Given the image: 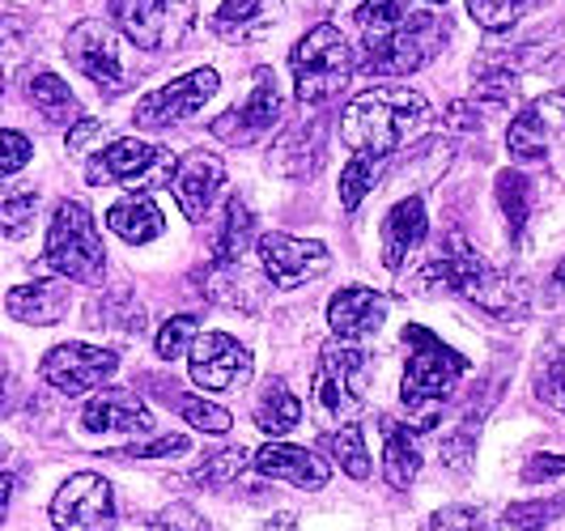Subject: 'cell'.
<instances>
[{
    "instance_id": "6da1fadb",
    "label": "cell",
    "mask_w": 565,
    "mask_h": 531,
    "mask_svg": "<svg viewBox=\"0 0 565 531\" xmlns=\"http://www.w3.org/2000/svg\"><path fill=\"white\" fill-rule=\"evenodd\" d=\"M429 124V98L408 85H374L362 89L344 115H340V137L362 158H392L408 137H417Z\"/></svg>"
},
{
    "instance_id": "7a4b0ae2",
    "label": "cell",
    "mask_w": 565,
    "mask_h": 531,
    "mask_svg": "<svg viewBox=\"0 0 565 531\" xmlns=\"http://www.w3.org/2000/svg\"><path fill=\"white\" fill-rule=\"evenodd\" d=\"M422 277L429 289H455L468 302H477L489 315H502V319H519L527 310L523 285L507 277V273H498V268H489L481 255L472 252L468 243H459V238H447L443 255L434 264H425Z\"/></svg>"
},
{
    "instance_id": "3957f363",
    "label": "cell",
    "mask_w": 565,
    "mask_h": 531,
    "mask_svg": "<svg viewBox=\"0 0 565 531\" xmlns=\"http://www.w3.org/2000/svg\"><path fill=\"white\" fill-rule=\"evenodd\" d=\"M408 340V365H404V383H399V400L408 413H425L429 421H438V404L455 392V383L463 379V353H455L451 344H443L434 332L425 328H404Z\"/></svg>"
},
{
    "instance_id": "277c9868",
    "label": "cell",
    "mask_w": 565,
    "mask_h": 531,
    "mask_svg": "<svg viewBox=\"0 0 565 531\" xmlns=\"http://www.w3.org/2000/svg\"><path fill=\"white\" fill-rule=\"evenodd\" d=\"M289 68H294V94L298 103H328L332 94H340L349 77H353V47L349 39L340 34L337 26H315L307 30V39L294 47L289 56Z\"/></svg>"
},
{
    "instance_id": "5b68a950",
    "label": "cell",
    "mask_w": 565,
    "mask_h": 531,
    "mask_svg": "<svg viewBox=\"0 0 565 531\" xmlns=\"http://www.w3.org/2000/svg\"><path fill=\"white\" fill-rule=\"evenodd\" d=\"M47 268H56L60 277L82 280L94 285L103 280L107 268V252H103V238H98V225L89 217V209L77 200H60L56 217L47 225Z\"/></svg>"
},
{
    "instance_id": "8992f818",
    "label": "cell",
    "mask_w": 565,
    "mask_h": 531,
    "mask_svg": "<svg viewBox=\"0 0 565 531\" xmlns=\"http://www.w3.org/2000/svg\"><path fill=\"white\" fill-rule=\"evenodd\" d=\"M447 39L443 18L434 13H408L399 26L383 30V34H370L366 39V56L362 68L379 73V77H404V73H417L425 60L438 52V43Z\"/></svg>"
},
{
    "instance_id": "52a82bcc",
    "label": "cell",
    "mask_w": 565,
    "mask_h": 531,
    "mask_svg": "<svg viewBox=\"0 0 565 531\" xmlns=\"http://www.w3.org/2000/svg\"><path fill=\"white\" fill-rule=\"evenodd\" d=\"M111 13L141 52H170L196 26V0H111Z\"/></svg>"
},
{
    "instance_id": "ba28073f",
    "label": "cell",
    "mask_w": 565,
    "mask_h": 531,
    "mask_svg": "<svg viewBox=\"0 0 565 531\" xmlns=\"http://www.w3.org/2000/svg\"><path fill=\"white\" fill-rule=\"evenodd\" d=\"M174 153L162 149V145H149V140L124 137L111 140L107 149H98L85 167V179L94 188H107V183H119V188H162L174 174Z\"/></svg>"
},
{
    "instance_id": "9c48e42d",
    "label": "cell",
    "mask_w": 565,
    "mask_h": 531,
    "mask_svg": "<svg viewBox=\"0 0 565 531\" xmlns=\"http://www.w3.org/2000/svg\"><path fill=\"white\" fill-rule=\"evenodd\" d=\"M366 353L362 349H328L315 370V404L337 425H353L366 400Z\"/></svg>"
},
{
    "instance_id": "30bf717a",
    "label": "cell",
    "mask_w": 565,
    "mask_h": 531,
    "mask_svg": "<svg viewBox=\"0 0 565 531\" xmlns=\"http://www.w3.org/2000/svg\"><path fill=\"white\" fill-rule=\"evenodd\" d=\"M52 523L60 531H115L111 480L98 472L68 476L52 498Z\"/></svg>"
},
{
    "instance_id": "8fae6325",
    "label": "cell",
    "mask_w": 565,
    "mask_h": 531,
    "mask_svg": "<svg viewBox=\"0 0 565 531\" xmlns=\"http://www.w3.org/2000/svg\"><path fill=\"white\" fill-rule=\"evenodd\" d=\"M115 370H119L115 349H98V344H82V340L56 344L39 365L43 383L56 387L60 395H89L94 387H103Z\"/></svg>"
},
{
    "instance_id": "7c38bea8",
    "label": "cell",
    "mask_w": 565,
    "mask_h": 531,
    "mask_svg": "<svg viewBox=\"0 0 565 531\" xmlns=\"http://www.w3.org/2000/svg\"><path fill=\"white\" fill-rule=\"evenodd\" d=\"M507 149L519 162L565 158V94H544L510 124Z\"/></svg>"
},
{
    "instance_id": "4fadbf2b",
    "label": "cell",
    "mask_w": 565,
    "mask_h": 531,
    "mask_svg": "<svg viewBox=\"0 0 565 531\" xmlns=\"http://www.w3.org/2000/svg\"><path fill=\"white\" fill-rule=\"evenodd\" d=\"M217 68H196V73H183V77H174L170 85L162 89H153V94H145L141 103H137V124L141 128H174V124H183L188 115H196L213 94H217Z\"/></svg>"
},
{
    "instance_id": "5bb4252c",
    "label": "cell",
    "mask_w": 565,
    "mask_h": 531,
    "mask_svg": "<svg viewBox=\"0 0 565 531\" xmlns=\"http://www.w3.org/2000/svg\"><path fill=\"white\" fill-rule=\"evenodd\" d=\"M281 111H285L281 85L273 77V68H259L252 94H247L234 111L213 119V137H222L226 145H252V140H259L277 119H281Z\"/></svg>"
},
{
    "instance_id": "9a60e30c",
    "label": "cell",
    "mask_w": 565,
    "mask_h": 531,
    "mask_svg": "<svg viewBox=\"0 0 565 531\" xmlns=\"http://www.w3.org/2000/svg\"><path fill=\"white\" fill-rule=\"evenodd\" d=\"M64 56L77 64V73H85L107 94H115L124 85V47H119V34L103 22H77L68 30Z\"/></svg>"
},
{
    "instance_id": "2e32d148",
    "label": "cell",
    "mask_w": 565,
    "mask_h": 531,
    "mask_svg": "<svg viewBox=\"0 0 565 531\" xmlns=\"http://www.w3.org/2000/svg\"><path fill=\"white\" fill-rule=\"evenodd\" d=\"M188 353H192L188 358L192 383L204 387V392H234V387H243L252 379V353L226 332L196 336Z\"/></svg>"
},
{
    "instance_id": "e0dca14e",
    "label": "cell",
    "mask_w": 565,
    "mask_h": 531,
    "mask_svg": "<svg viewBox=\"0 0 565 531\" xmlns=\"http://www.w3.org/2000/svg\"><path fill=\"white\" fill-rule=\"evenodd\" d=\"M255 252H259V264H264V277L273 280V285H281V289L307 285L319 273H328V264H332V255H328L323 243L294 238V234H264L255 243Z\"/></svg>"
},
{
    "instance_id": "ac0fdd59",
    "label": "cell",
    "mask_w": 565,
    "mask_h": 531,
    "mask_svg": "<svg viewBox=\"0 0 565 531\" xmlns=\"http://www.w3.org/2000/svg\"><path fill=\"white\" fill-rule=\"evenodd\" d=\"M222 188H226V162L213 153H188L170 174V192L188 222H200L213 209V200L222 197Z\"/></svg>"
},
{
    "instance_id": "d6986e66",
    "label": "cell",
    "mask_w": 565,
    "mask_h": 531,
    "mask_svg": "<svg viewBox=\"0 0 565 531\" xmlns=\"http://www.w3.org/2000/svg\"><path fill=\"white\" fill-rule=\"evenodd\" d=\"M383 319H387V294L366 285H349L328 302V328L340 340H366L383 328Z\"/></svg>"
},
{
    "instance_id": "ffe728a7",
    "label": "cell",
    "mask_w": 565,
    "mask_h": 531,
    "mask_svg": "<svg viewBox=\"0 0 565 531\" xmlns=\"http://www.w3.org/2000/svg\"><path fill=\"white\" fill-rule=\"evenodd\" d=\"M255 472L268 476V480H285V485H298V489H323L328 485V459H319L315 450L294 447V443H268L252 455Z\"/></svg>"
},
{
    "instance_id": "44dd1931",
    "label": "cell",
    "mask_w": 565,
    "mask_h": 531,
    "mask_svg": "<svg viewBox=\"0 0 565 531\" xmlns=\"http://www.w3.org/2000/svg\"><path fill=\"white\" fill-rule=\"evenodd\" d=\"M85 434H149L153 429V413L145 408L132 392H98L89 395L82 408Z\"/></svg>"
},
{
    "instance_id": "7402d4cb",
    "label": "cell",
    "mask_w": 565,
    "mask_h": 531,
    "mask_svg": "<svg viewBox=\"0 0 565 531\" xmlns=\"http://www.w3.org/2000/svg\"><path fill=\"white\" fill-rule=\"evenodd\" d=\"M9 315L18 323H30V328H47V323H60L64 310H68V285L56 277L30 280V285H18L9 289Z\"/></svg>"
},
{
    "instance_id": "603a6c76",
    "label": "cell",
    "mask_w": 565,
    "mask_h": 531,
    "mask_svg": "<svg viewBox=\"0 0 565 531\" xmlns=\"http://www.w3.org/2000/svg\"><path fill=\"white\" fill-rule=\"evenodd\" d=\"M281 18V0H222L213 30L230 43H252L268 26H277Z\"/></svg>"
},
{
    "instance_id": "cb8c5ba5",
    "label": "cell",
    "mask_w": 565,
    "mask_h": 531,
    "mask_svg": "<svg viewBox=\"0 0 565 531\" xmlns=\"http://www.w3.org/2000/svg\"><path fill=\"white\" fill-rule=\"evenodd\" d=\"M429 230V217H425V200L422 197H408L399 200L396 209L387 213L383 222V264L396 273L399 264L408 259V252L417 247Z\"/></svg>"
},
{
    "instance_id": "d4e9b609",
    "label": "cell",
    "mask_w": 565,
    "mask_h": 531,
    "mask_svg": "<svg viewBox=\"0 0 565 531\" xmlns=\"http://www.w3.org/2000/svg\"><path fill=\"white\" fill-rule=\"evenodd\" d=\"M425 455L417 443V425H404V421H387L383 425V476L392 489H408L417 472H422Z\"/></svg>"
},
{
    "instance_id": "484cf974",
    "label": "cell",
    "mask_w": 565,
    "mask_h": 531,
    "mask_svg": "<svg viewBox=\"0 0 565 531\" xmlns=\"http://www.w3.org/2000/svg\"><path fill=\"white\" fill-rule=\"evenodd\" d=\"M107 225H111L124 243L141 247V243H153L162 234V209L145 197V192H137V197L115 200L111 209H107Z\"/></svg>"
},
{
    "instance_id": "4316f807",
    "label": "cell",
    "mask_w": 565,
    "mask_h": 531,
    "mask_svg": "<svg viewBox=\"0 0 565 531\" xmlns=\"http://www.w3.org/2000/svg\"><path fill=\"white\" fill-rule=\"evenodd\" d=\"M298 421H302L298 395L289 392L281 379H273V383L264 387V395H259V404H255V425H259L264 434L281 438V434H294V429H298Z\"/></svg>"
},
{
    "instance_id": "83f0119b",
    "label": "cell",
    "mask_w": 565,
    "mask_h": 531,
    "mask_svg": "<svg viewBox=\"0 0 565 531\" xmlns=\"http://www.w3.org/2000/svg\"><path fill=\"white\" fill-rule=\"evenodd\" d=\"M252 243H255L252 209L243 204V197H230L226 222H222V230H217V252H213V264H238Z\"/></svg>"
},
{
    "instance_id": "f1b7e54d",
    "label": "cell",
    "mask_w": 565,
    "mask_h": 531,
    "mask_svg": "<svg viewBox=\"0 0 565 531\" xmlns=\"http://www.w3.org/2000/svg\"><path fill=\"white\" fill-rule=\"evenodd\" d=\"M26 94H30V103L39 107V115L52 119V124H73L77 111H82V107H77V94L60 82L56 73H34L26 85Z\"/></svg>"
},
{
    "instance_id": "f546056e",
    "label": "cell",
    "mask_w": 565,
    "mask_h": 531,
    "mask_svg": "<svg viewBox=\"0 0 565 531\" xmlns=\"http://www.w3.org/2000/svg\"><path fill=\"white\" fill-rule=\"evenodd\" d=\"M498 209L507 213L510 238L519 243L523 230H527V217H532V183H527V174H519V170L498 174Z\"/></svg>"
},
{
    "instance_id": "4dcf8cb0",
    "label": "cell",
    "mask_w": 565,
    "mask_h": 531,
    "mask_svg": "<svg viewBox=\"0 0 565 531\" xmlns=\"http://www.w3.org/2000/svg\"><path fill=\"white\" fill-rule=\"evenodd\" d=\"M39 213V192L30 183H9L0 188V234L4 238H22Z\"/></svg>"
},
{
    "instance_id": "1f68e13d",
    "label": "cell",
    "mask_w": 565,
    "mask_h": 531,
    "mask_svg": "<svg viewBox=\"0 0 565 531\" xmlns=\"http://www.w3.org/2000/svg\"><path fill=\"white\" fill-rule=\"evenodd\" d=\"M323 447H328V455L344 468V476H353V480H366L370 476V455H366V434H362V425H340V429H332V434L323 438Z\"/></svg>"
},
{
    "instance_id": "d6a6232c",
    "label": "cell",
    "mask_w": 565,
    "mask_h": 531,
    "mask_svg": "<svg viewBox=\"0 0 565 531\" xmlns=\"http://www.w3.org/2000/svg\"><path fill=\"white\" fill-rule=\"evenodd\" d=\"M243 468H247V450H238V447L213 450V455H204L196 468H192V485H200V489H217V485L238 480Z\"/></svg>"
},
{
    "instance_id": "836d02e7",
    "label": "cell",
    "mask_w": 565,
    "mask_h": 531,
    "mask_svg": "<svg viewBox=\"0 0 565 531\" xmlns=\"http://www.w3.org/2000/svg\"><path fill=\"white\" fill-rule=\"evenodd\" d=\"M514 85H519V77H514V64L510 60L481 56V64H477V98H484V103H507L510 94H514Z\"/></svg>"
},
{
    "instance_id": "e575fe53",
    "label": "cell",
    "mask_w": 565,
    "mask_h": 531,
    "mask_svg": "<svg viewBox=\"0 0 565 531\" xmlns=\"http://www.w3.org/2000/svg\"><path fill=\"white\" fill-rule=\"evenodd\" d=\"M192 340H196V315H174L167 319L162 328H158V358L162 362H179L188 349H192Z\"/></svg>"
},
{
    "instance_id": "d590c367",
    "label": "cell",
    "mask_w": 565,
    "mask_h": 531,
    "mask_svg": "<svg viewBox=\"0 0 565 531\" xmlns=\"http://www.w3.org/2000/svg\"><path fill=\"white\" fill-rule=\"evenodd\" d=\"M374 174H379V162L358 153V158L344 167V174H340V204H344V209H358V204L370 197V188H374Z\"/></svg>"
},
{
    "instance_id": "8d00e7d4",
    "label": "cell",
    "mask_w": 565,
    "mask_h": 531,
    "mask_svg": "<svg viewBox=\"0 0 565 531\" xmlns=\"http://www.w3.org/2000/svg\"><path fill=\"white\" fill-rule=\"evenodd\" d=\"M413 9L404 4V0H366L362 9H358V26H362V34H383V30L399 26L404 18H408Z\"/></svg>"
},
{
    "instance_id": "74e56055",
    "label": "cell",
    "mask_w": 565,
    "mask_h": 531,
    "mask_svg": "<svg viewBox=\"0 0 565 531\" xmlns=\"http://www.w3.org/2000/svg\"><path fill=\"white\" fill-rule=\"evenodd\" d=\"M179 417L188 421V425H196L204 434H226L230 429V413L222 404H209V400H200V395H179Z\"/></svg>"
},
{
    "instance_id": "f35d334b",
    "label": "cell",
    "mask_w": 565,
    "mask_h": 531,
    "mask_svg": "<svg viewBox=\"0 0 565 531\" xmlns=\"http://www.w3.org/2000/svg\"><path fill=\"white\" fill-rule=\"evenodd\" d=\"M527 4H532V0H468V13H472L484 30H510L523 18Z\"/></svg>"
},
{
    "instance_id": "ab89813d",
    "label": "cell",
    "mask_w": 565,
    "mask_h": 531,
    "mask_svg": "<svg viewBox=\"0 0 565 531\" xmlns=\"http://www.w3.org/2000/svg\"><path fill=\"white\" fill-rule=\"evenodd\" d=\"M434 531H493V519L484 514L481 506H443L434 519H429Z\"/></svg>"
},
{
    "instance_id": "60d3db41",
    "label": "cell",
    "mask_w": 565,
    "mask_h": 531,
    "mask_svg": "<svg viewBox=\"0 0 565 531\" xmlns=\"http://www.w3.org/2000/svg\"><path fill=\"white\" fill-rule=\"evenodd\" d=\"M565 510V502H514L507 510V528L514 531H544L557 514Z\"/></svg>"
},
{
    "instance_id": "b9f144b4",
    "label": "cell",
    "mask_w": 565,
    "mask_h": 531,
    "mask_svg": "<svg viewBox=\"0 0 565 531\" xmlns=\"http://www.w3.org/2000/svg\"><path fill=\"white\" fill-rule=\"evenodd\" d=\"M34 145H30L26 132H13V128H0V179L18 174V170L30 162Z\"/></svg>"
},
{
    "instance_id": "7bdbcfd3",
    "label": "cell",
    "mask_w": 565,
    "mask_h": 531,
    "mask_svg": "<svg viewBox=\"0 0 565 531\" xmlns=\"http://www.w3.org/2000/svg\"><path fill=\"white\" fill-rule=\"evenodd\" d=\"M536 395L548 404V408H562V413H565V353H557L553 362L540 370Z\"/></svg>"
},
{
    "instance_id": "ee69618b",
    "label": "cell",
    "mask_w": 565,
    "mask_h": 531,
    "mask_svg": "<svg viewBox=\"0 0 565 531\" xmlns=\"http://www.w3.org/2000/svg\"><path fill=\"white\" fill-rule=\"evenodd\" d=\"M149 531H209V523H204V514L192 510L188 502H174L149 523Z\"/></svg>"
},
{
    "instance_id": "f6af8a7d",
    "label": "cell",
    "mask_w": 565,
    "mask_h": 531,
    "mask_svg": "<svg viewBox=\"0 0 565 531\" xmlns=\"http://www.w3.org/2000/svg\"><path fill=\"white\" fill-rule=\"evenodd\" d=\"M188 450V438L183 434H162V438H153V443H145V447H128L132 459H162V455H183Z\"/></svg>"
},
{
    "instance_id": "bcb514c9",
    "label": "cell",
    "mask_w": 565,
    "mask_h": 531,
    "mask_svg": "<svg viewBox=\"0 0 565 531\" xmlns=\"http://www.w3.org/2000/svg\"><path fill=\"white\" fill-rule=\"evenodd\" d=\"M557 476H565V455H532L527 459V468H523V480H557Z\"/></svg>"
},
{
    "instance_id": "7dc6e473",
    "label": "cell",
    "mask_w": 565,
    "mask_h": 531,
    "mask_svg": "<svg viewBox=\"0 0 565 531\" xmlns=\"http://www.w3.org/2000/svg\"><path fill=\"white\" fill-rule=\"evenodd\" d=\"M472 438H477V429H459V434H451L447 438V447H443V459L451 464V468H468L472 464Z\"/></svg>"
},
{
    "instance_id": "c3c4849f",
    "label": "cell",
    "mask_w": 565,
    "mask_h": 531,
    "mask_svg": "<svg viewBox=\"0 0 565 531\" xmlns=\"http://www.w3.org/2000/svg\"><path fill=\"white\" fill-rule=\"evenodd\" d=\"M94 137H103V124H98V119H77L73 132H68V153H82Z\"/></svg>"
},
{
    "instance_id": "681fc988",
    "label": "cell",
    "mask_w": 565,
    "mask_h": 531,
    "mask_svg": "<svg viewBox=\"0 0 565 531\" xmlns=\"http://www.w3.org/2000/svg\"><path fill=\"white\" fill-rule=\"evenodd\" d=\"M447 124H451V128H477V111L463 107V103H455L451 111H447Z\"/></svg>"
},
{
    "instance_id": "f907efd6",
    "label": "cell",
    "mask_w": 565,
    "mask_h": 531,
    "mask_svg": "<svg viewBox=\"0 0 565 531\" xmlns=\"http://www.w3.org/2000/svg\"><path fill=\"white\" fill-rule=\"evenodd\" d=\"M9 498H13V476L0 472V519H4V510H9Z\"/></svg>"
},
{
    "instance_id": "816d5d0a",
    "label": "cell",
    "mask_w": 565,
    "mask_h": 531,
    "mask_svg": "<svg viewBox=\"0 0 565 531\" xmlns=\"http://www.w3.org/2000/svg\"><path fill=\"white\" fill-rule=\"evenodd\" d=\"M4 387H9V365H4V358H0V400H4Z\"/></svg>"
},
{
    "instance_id": "f5cc1de1",
    "label": "cell",
    "mask_w": 565,
    "mask_h": 531,
    "mask_svg": "<svg viewBox=\"0 0 565 531\" xmlns=\"http://www.w3.org/2000/svg\"><path fill=\"white\" fill-rule=\"evenodd\" d=\"M553 280H557V285H565V259L557 264V273H553Z\"/></svg>"
},
{
    "instance_id": "db71d44e",
    "label": "cell",
    "mask_w": 565,
    "mask_h": 531,
    "mask_svg": "<svg viewBox=\"0 0 565 531\" xmlns=\"http://www.w3.org/2000/svg\"><path fill=\"white\" fill-rule=\"evenodd\" d=\"M0 30H4V9H0Z\"/></svg>"
},
{
    "instance_id": "11a10c76",
    "label": "cell",
    "mask_w": 565,
    "mask_h": 531,
    "mask_svg": "<svg viewBox=\"0 0 565 531\" xmlns=\"http://www.w3.org/2000/svg\"><path fill=\"white\" fill-rule=\"evenodd\" d=\"M0 94H4V73H0Z\"/></svg>"
},
{
    "instance_id": "9f6ffc18",
    "label": "cell",
    "mask_w": 565,
    "mask_h": 531,
    "mask_svg": "<svg viewBox=\"0 0 565 531\" xmlns=\"http://www.w3.org/2000/svg\"><path fill=\"white\" fill-rule=\"evenodd\" d=\"M425 4H443V0H425Z\"/></svg>"
}]
</instances>
